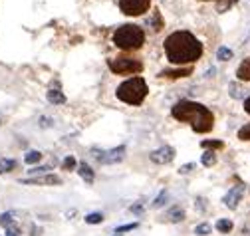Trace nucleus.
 <instances>
[{"mask_svg":"<svg viewBox=\"0 0 250 236\" xmlns=\"http://www.w3.org/2000/svg\"><path fill=\"white\" fill-rule=\"evenodd\" d=\"M165 52L171 63H193L203 54V44L191 32H173L165 40Z\"/></svg>","mask_w":250,"mask_h":236,"instance_id":"f257e3e1","label":"nucleus"},{"mask_svg":"<svg viewBox=\"0 0 250 236\" xmlns=\"http://www.w3.org/2000/svg\"><path fill=\"white\" fill-rule=\"evenodd\" d=\"M171 113L183 123H191L197 133H208L215 123V115L211 113V110H206L204 105L197 101H179L177 105H173Z\"/></svg>","mask_w":250,"mask_h":236,"instance_id":"f03ea898","label":"nucleus"},{"mask_svg":"<svg viewBox=\"0 0 250 236\" xmlns=\"http://www.w3.org/2000/svg\"><path fill=\"white\" fill-rule=\"evenodd\" d=\"M147 92H149L147 83H145L143 78H131V79H125L117 88V97L129 105H139L147 97Z\"/></svg>","mask_w":250,"mask_h":236,"instance_id":"7ed1b4c3","label":"nucleus"},{"mask_svg":"<svg viewBox=\"0 0 250 236\" xmlns=\"http://www.w3.org/2000/svg\"><path fill=\"white\" fill-rule=\"evenodd\" d=\"M145 42V32L135 24H125L115 30L113 44L121 50H139Z\"/></svg>","mask_w":250,"mask_h":236,"instance_id":"20e7f679","label":"nucleus"},{"mask_svg":"<svg viewBox=\"0 0 250 236\" xmlns=\"http://www.w3.org/2000/svg\"><path fill=\"white\" fill-rule=\"evenodd\" d=\"M108 66L113 74H125V76H129V74H139L143 72V63L135 58H125V56H119V58H113L108 62Z\"/></svg>","mask_w":250,"mask_h":236,"instance_id":"39448f33","label":"nucleus"},{"mask_svg":"<svg viewBox=\"0 0 250 236\" xmlns=\"http://www.w3.org/2000/svg\"><path fill=\"white\" fill-rule=\"evenodd\" d=\"M151 0H119V8L127 16H141L149 10Z\"/></svg>","mask_w":250,"mask_h":236,"instance_id":"423d86ee","label":"nucleus"},{"mask_svg":"<svg viewBox=\"0 0 250 236\" xmlns=\"http://www.w3.org/2000/svg\"><path fill=\"white\" fill-rule=\"evenodd\" d=\"M97 155V161L101 163V165H113V163H119V161H123V157H125V147L121 145V147H115V149H109V151H95Z\"/></svg>","mask_w":250,"mask_h":236,"instance_id":"0eeeda50","label":"nucleus"},{"mask_svg":"<svg viewBox=\"0 0 250 236\" xmlns=\"http://www.w3.org/2000/svg\"><path fill=\"white\" fill-rule=\"evenodd\" d=\"M173 159H175V149L173 147H167V145L151 153V161L157 163V165H167V163H171Z\"/></svg>","mask_w":250,"mask_h":236,"instance_id":"6e6552de","label":"nucleus"},{"mask_svg":"<svg viewBox=\"0 0 250 236\" xmlns=\"http://www.w3.org/2000/svg\"><path fill=\"white\" fill-rule=\"evenodd\" d=\"M242 192H244V189L242 187H234V189H231L228 190V195L224 197V205L231 208V210H234L236 206H238V203H240V199H242Z\"/></svg>","mask_w":250,"mask_h":236,"instance_id":"1a4fd4ad","label":"nucleus"},{"mask_svg":"<svg viewBox=\"0 0 250 236\" xmlns=\"http://www.w3.org/2000/svg\"><path fill=\"white\" fill-rule=\"evenodd\" d=\"M22 183L26 185H60L62 179L56 175H44V177H32V179H24Z\"/></svg>","mask_w":250,"mask_h":236,"instance_id":"9d476101","label":"nucleus"},{"mask_svg":"<svg viewBox=\"0 0 250 236\" xmlns=\"http://www.w3.org/2000/svg\"><path fill=\"white\" fill-rule=\"evenodd\" d=\"M191 72H193V68L189 66V68H181V70H163L161 72V78H185V76H191Z\"/></svg>","mask_w":250,"mask_h":236,"instance_id":"9b49d317","label":"nucleus"},{"mask_svg":"<svg viewBox=\"0 0 250 236\" xmlns=\"http://www.w3.org/2000/svg\"><path fill=\"white\" fill-rule=\"evenodd\" d=\"M78 173H79V177L86 181V183H94V171H92V167L88 165V163H79L78 165Z\"/></svg>","mask_w":250,"mask_h":236,"instance_id":"f8f14e48","label":"nucleus"},{"mask_svg":"<svg viewBox=\"0 0 250 236\" xmlns=\"http://www.w3.org/2000/svg\"><path fill=\"white\" fill-rule=\"evenodd\" d=\"M236 78L242 79V81H250V58H246V60L240 63V66H238Z\"/></svg>","mask_w":250,"mask_h":236,"instance_id":"ddd939ff","label":"nucleus"},{"mask_svg":"<svg viewBox=\"0 0 250 236\" xmlns=\"http://www.w3.org/2000/svg\"><path fill=\"white\" fill-rule=\"evenodd\" d=\"M48 101L60 105V103H64V101H66V95L62 94L60 90H50V92H48Z\"/></svg>","mask_w":250,"mask_h":236,"instance_id":"4468645a","label":"nucleus"},{"mask_svg":"<svg viewBox=\"0 0 250 236\" xmlns=\"http://www.w3.org/2000/svg\"><path fill=\"white\" fill-rule=\"evenodd\" d=\"M16 169V161L14 159H0V173H10Z\"/></svg>","mask_w":250,"mask_h":236,"instance_id":"2eb2a0df","label":"nucleus"},{"mask_svg":"<svg viewBox=\"0 0 250 236\" xmlns=\"http://www.w3.org/2000/svg\"><path fill=\"white\" fill-rule=\"evenodd\" d=\"M217 230H219L220 234H228V232L233 230V222L226 220V219H220V220L217 222Z\"/></svg>","mask_w":250,"mask_h":236,"instance_id":"dca6fc26","label":"nucleus"},{"mask_svg":"<svg viewBox=\"0 0 250 236\" xmlns=\"http://www.w3.org/2000/svg\"><path fill=\"white\" fill-rule=\"evenodd\" d=\"M201 147H203V149H206V151H211V149H222V147H224V143H222V141H211V139H204V141H201Z\"/></svg>","mask_w":250,"mask_h":236,"instance_id":"f3484780","label":"nucleus"},{"mask_svg":"<svg viewBox=\"0 0 250 236\" xmlns=\"http://www.w3.org/2000/svg\"><path fill=\"white\" fill-rule=\"evenodd\" d=\"M167 219L173 220V222H181L185 219V212H183V208H173V210H169V214H167Z\"/></svg>","mask_w":250,"mask_h":236,"instance_id":"a211bd4d","label":"nucleus"},{"mask_svg":"<svg viewBox=\"0 0 250 236\" xmlns=\"http://www.w3.org/2000/svg\"><path fill=\"white\" fill-rule=\"evenodd\" d=\"M201 161H203L204 167H213V165L217 163V155H215L213 151H204V155L201 157Z\"/></svg>","mask_w":250,"mask_h":236,"instance_id":"6ab92c4d","label":"nucleus"},{"mask_svg":"<svg viewBox=\"0 0 250 236\" xmlns=\"http://www.w3.org/2000/svg\"><path fill=\"white\" fill-rule=\"evenodd\" d=\"M167 199H169V192H167V190H161V192H159V197L153 201V206H155V208H161V206L167 203Z\"/></svg>","mask_w":250,"mask_h":236,"instance_id":"aec40b11","label":"nucleus"},{"mask_svg":"<svg viewBox=\"0 0 250 236\" xmlns=\"http://www.w3.org/2000/svg\"><path fill=\"white\" fill-rule=\"evenodd\" d=\"M86 222L88 224H99V222H103V214L101 212H92L86 217Z\"/></svg>","mask_w":250,"mask_h":236,"instance_id":"412c9836","label":"nucleus"},{"mask_svg":"<svg viewBox=\"0 0 250 236\" xmlns=\"http://www.w3.org/2000/svg\"><path fill=\"white\" fill-rule=\"evenodd\" d=\"M40 159H42V153H40V151H28L26 157H24V161H26L28 165H34V163H38Z\"/></svg>","mask_w":250,"mask_h":236,"instance_id":"4be33fe9","label":"nucleus"},{"mask_svg":"<svg viewBox=\"0 0 250 236\" xmlns=\"http://www.w3.org/2000/svg\"><path fill=\"white\" fill-rule=\"evenodd\" d=\"M195 234H199V236H206V234H211V224H206V222L199 224V226L195 228Z\"/></svg>","mask_w":250,"mask_h":236,"instance_id":"5701e85b","label":"nucleus"},{"mask_svg":"<svg viewBox=\"0 0 250 236\" xmlns=\"http://www.w3.org/2000/svg\"><path fill=\"white\" fill-rule=\"evenodd\" d=\"M238 139H242V141H250V123H246L244 127H240V131H238Z\"/></svg>","mask_w":250,"mask_h":236,"instance_id":"b1692460","label":"nucleus"},{"mask_svg":"<svg viewBox=\"0 0 250 236\" xmlns=\"http://www.w3.org/2000/svg\"><path fill=\"white\" fill-rule=\"evenodd\" d=\"M217 56H219V60L226 62V60H231V58H233V52H231V50H228V48H219Z\"/></svg>","mask_w":250,"mask_h":236,"instance_id":"393cba45","label":"nucleus"},{"mask_svg":"<svg viewBox=\"0 0 250 236\" xmlns=\"http://www.w3.org/2000/svg\"><path fill=\"white\" fill-rule=\"evenodd\" d=\"M4 228H6V234H8V236H18V234H20V226L14 224V222H10V224L4 226Z\"/></svg>","mask_w":250,"mask_h":236,"instance_id":"a878e982","label":"nucleus"},{"mask_svg":"<svg viewBox=\"0 0 250 236\" xmlns=\"http://www.w3.org/2000/svg\"><path fill=\"white\" fill-rule=\"evenodd\" d=\"M12 217H14L12 212H4L2 217H0V224H2V226H8L10 222H14V219H12Z\"/></svg>","mask_w":250,"mask_h":236,"instance_id":"bb28decb","label":"nucleus"},{"mask_svg":"<svg viewBox=\"0 0 250 236\" xmlns=\"http://www.w3.org/2000/svg\"><path fill=\"white\" fill-rule=\"evenodd\" d=\"M151 24H153V30H155V32H159V30H161V26H163V20H161L159 12H155V16H153V20H151Z\"/></svg>","mask_w":250,"mask_h":236,"instance_id":"cd10ccee","label":"nucleus"},{"mask_svg":"<svg viewBox=\"0 0 250 236\" xmlns=\"http://www.w3.org/2000/svg\"><path fill=\"white\" fill-rule=\"evenodd\" d=\"M137 228V222H133V224H123V226H117L115 228V232L117 234H123V232H129V230H135Z\"/></svg>","mask_w":250,"mask_h":236,"instance_id":"c85d7f7f","label":"nucleus"},{"mask_svg":"<svg viewBox=\"0 0 250 236\" xmlns=\"http://www.w3.org/2000/svg\"><path fill=\"white\" fill-rule=\"evenodd\" d=\"M231 95L234 97V99H238V97H242V90L238 88L236 83H231Z\"/></svg>","mask_w":250,"mask_h":236,"instance_id":"c756f323","label":"nucleus"},{"mask_svg":"<svg viewBox=\"0 0 250 236\" xmlns=\"http://www.w3.org/2000/svg\"><path fill=\"white\" fill-rule=\"evenodd\" d=\"M48 171H50V167H36V169H30L28 173H30V175H40V173L48 175Z\"/></svg>","mask_w":250,"mask_h":236,"instance_id":"7c9ffc66","label":"nucleus"},{"mask_svg":"<svg viewBox=\"0 0 250 236\" xmlns=\"http://www.w3.org/2000/svg\"><path fill=\"white\" fill-rule=\"evenodd\" d=\"M62 167H64V169H68V171H70V169H74V167H76V159H74V157H68V159L64 161V165H62Z\"/></svg>","mask_w":250,"mask_h":236,"instance_id":"2f4dec72","label":"nucleus"},{"mask_svg":"<svg viewBox=\"0 0 250 236\" xmlns=\"http://www.w3.org/2000/svg\"><path fill=\"white\" fill-rule=\"evenodd\" d=\"M193 169H195V165H193V163H189V165H183V167L179 169V173H181V175H187V173H189V171H193Z\"/></svg>","mask_w":250,"mask_h":236,"instance_id":"473e14b6","label":"nucleus"},{"mask_svg":"<svg viewBox=\"0 0 250 236\" xmlns=\"http://www.w3.org/2000/svg\"><path fill=\"white\" fill-rule=\"evenodd\" d=\"M131 212L133 214H143V205H133L131 206Z\"/></svg>","mask_w":250,"mask_h":236,"instance_id":"72a5a7b5","label":"nucleus"},{"mask_svg":"<svg viewBox=\"0 0 250 236\" xmlns=\"http://www.w3.org/2000/svg\"><path fill=\"white\" fill-rule=\"evenodd\" d=\"M40 125H42V127H50V125H52V121H50V119H46V117H42V123H40Z\"/></svg>","mask_w":250,"mask_h":236,"instance_id":"f704fd0d","label":"nucleus"},{"mask_svg":"<svg viewBox=\"0 0 250 236\" xmlns=\"http://www.w3.org/2000/svg\"><path fill=\"white\" fill-rule=\"evenodd\" d=\"M244 110H246V113H250V97H246V101H244Z\"/></svg>","mask_w":250,"mask_h":236,"instance_id":"c9c22d12","label":"nucleus"},{"mask_svg":"<svg viewBox=\"0 0 250 236\" xmlns=\"http://www.w3.org/2000/svg\"><path fill=\"white\" fill-rule=\"evenodd\" d=\"M32 232H34L32 236H40V228H36V226H34V228H32Z\"/></svg>","mask_w":250,"mask_h":236,"instance_id":"e433bc0d","label":"nucleus"},{"mask_svg":"<svg viewBox=\"0 0 250 236\" xmlns=\"http://www.w3.org/2000/svg\"><path fill=\"white\" fill-rule=\"evenodd\" d=\"M115 236H123V234H115Z\"/></svg>","mask_w":250,"mask_h":236,"instance_id":"4c0bfd02","label":"nucleus"}]
</instances>
